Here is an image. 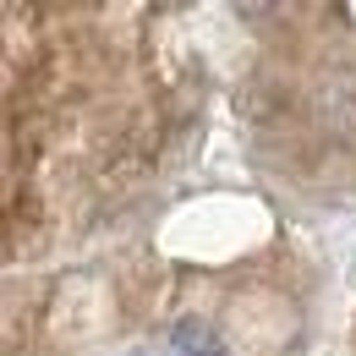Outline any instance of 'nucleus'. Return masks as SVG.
I'll return each mask as SVG.
<instances>
[{"mask_svg": "<svg viewBox=\"0 0 356 356\" xmlns=\"http://www.w3.org/2000/svg\"><path fill=\"white\" fill-rule=\"evenodd\" d=\"M170 346H176L181 356H220V334H214L203 318H181L176 334H170Z\"/></svg>", "mask_w": 356, "mask_h": 356, "instance_id": "nucleus-1", "label": "nucleus"}]
</instances>
